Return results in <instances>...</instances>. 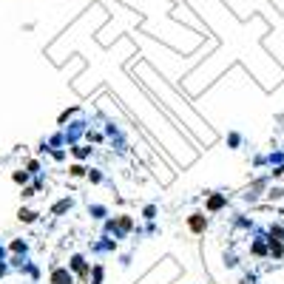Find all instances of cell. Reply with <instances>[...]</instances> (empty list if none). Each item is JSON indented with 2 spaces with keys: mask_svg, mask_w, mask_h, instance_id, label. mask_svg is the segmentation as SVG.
Masks as SVG:
<instances>
[{
  "mask_svg": "<svg viewBox=\"0 0 284 284\" xmlns=\"http://www.w3.org/2000/svg\"><path fill=\"white\" fill-rule=\"evenodd\" d=\"M188 224H190V230H196V233H199V230H204V219L199 216V213H194V216H190V222H188Z\"/></svg>",
  "mask_w": 284,
  "mask_h": 284,
  "instance_id": "cell-1",
  "label": "cell"
},
{
  "mask_svg": "<svg viewBox=\"0 0 284 284\" xmlns=\"http://www.w3.org/2000/svg\"><path fill=\"white\" fill-rule=\"evenodd\" d=\"M20 219H26V222H32V219H34V213H28V210H20Z\"/></svg>",
  "mask_w": 284,
  "mask_h": 284,
  "instance_id": "cell-2",
  "label": "cell"
}]
</instances>
